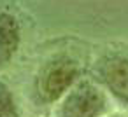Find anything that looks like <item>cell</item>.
Returning a JSON list of instances; mask_svg holds the SVG:
<instances>
[{
	"label": "cell",
	"mask_w": 128,
	"mask_h": 117,
	"mask_svg": "<svg viewBox=\"0 0 128 117\" xmlns=\"http://www.w3.org/2000/svg\"><path fill=\"white\" fill-rule=\"evenodd\" d=\"M82 63L67 51L46 56L35 68L28 84V100L32 107L44 110L56 107L63 96L82 79Z\"/></svg>",
	"instance_id": "obj_1"
},
{
	"label": "cell",
	"mask_w": 128,
	"mask_h": 117,
	"mask_svg": "<svg viewBox=\"0 0 128 117\" xmlns=\"http://www.w3.org/2000/svg\"><path fill=\"white\" fill-rule=\"evenodd\" d=\"M110 98L90 77H82L54 107V117H107Z\"/></svg>",
	"instance_id": "obj_2"
},
{
	"label": "cell",
	"mask_w": 128,
	"mask_h": 117,
	"mask_svg": "<svg viewBox=\"0 0 128 117\" xmlns=\"http://www.w3.org/2000/svg\"><path fill=\"white\" fill-rule=\"evenodd\" d=\"M110 98L128 110V56L123 53H104L91 65V77Z\"/></svg>",
	"instance_id": "obj_3"
},
{
	"label": "cell",
	"mask_w": 128,
	"mask_h": 117,
	"mask_svg": "<svg viewBox=\"0 0 128 117\" xmlns=\"http://www.w3.org/2000/svg\"><path fill=\"white\" fill-rule=\"evenodd\" d=\"M21 47V25L11 11H0V72L6 70Z\"/></svg>",
	"instance_id": "obj_4"
},
{
	"label": "cell",
	"mask_w": 128,
	"mask_h": 117,
	"mask_svg": "<svg viewBox=\"0 0 128 117\" xmlns=\"http://www.w3.org/2000/svg\"><path fill=\"white\" fill-rule=\"evenodd\" d=\"M0 117H21L18 98L6 79L0 77Z\"/></svg>",
	"instance_id": "obj_5"
},
{
	"label": "cell",
	"mask_w": 128,
	"mask_h": 117,
	"mask_svg": "<svg viewBox=\"0 0 128 117\" xmlns=\"http://www.w3.org/2000/svg\"><path fill=\"white\" fill-rule=\"evenodd\" d=\"M107 117H128V115H124V114H109Z\"/></svg>",
	"instance_id": "obj_6"
}]
</instances>
